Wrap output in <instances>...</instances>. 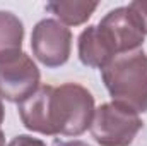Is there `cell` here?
Listing matches in <instances>:
<instances>
[{
    "label": "cell",
    "mask_w": 147,
    "mask_h": 146,
    "mask_svg": "<svg viewBox=\"0 0 147 146\" xmlns=\"http://www.w3.org/2000/svg\"><path fill=\"white\" fill-rule=\"evenodd\" d=\"M94 96L77 83L51 86L46 103L48 136L77 138L84 134L94 117Z\"/></svg>",
    "instance_id": "cell-1"
},
{
    "label": "cell",
    "mask_w": 147,
    "mask_h": 146,
    "mask_svg": "<svg viewBox=\"0 0 147 146\" xmlns=\"http://www.w3.org/2000/svg\"><path fill=\"white\" fill-rule=\"evenodd\" d=\"M113 103L135 113L147 112V53L135 50L115 57L101 69Z\"/></svg>",
    "instance_id": "cell-2"
},
{
    "label": "cell",
    "mask_w": 147,
    "mask_h": 146,
    "mask_svg": "<svg viewBox=\"0 0 147 146\" xmlns=\"http://www.w3.org/2000/svg\"><path fill=\"white\" fill-rule=\"evenodd\" d=\"M142 126L139 113L111 102L94 110L89 131L99 146H130Z\"/></svg>",
    "instance_id": "cell-3"
},
{
    "label": "cell",
    "mask_w": 147,
    "mask_h": 146,
    "mask_svg": "<svg viewBox=\"0 0 147 146\" xmlns=\"http://www.w3.org/2000/svg\"><path fill=\"white\" fill-rule=\"evenodd\" d=\"M39 79V69L26 52L10 50L0 53V98L21 103L41 86Z\"/></svg>",
    "instance_id": "cell-4"
},
{
    "label": "cell",
    "mask_w": 147,
    "mask_h": 146,
    "mask_svg": "<svg viewBox=\"0 0 147 146\" xmlns=\"http://www.w3.org/2000/svg\"><path fill=\"white\" fill-rule=\"evenodd\" d=\"M31 50L45 67H62L70 59L72 33L57 19H41L31 33Z\"/></svg>",
    "instance_id": "cell-5"
},
{
    "label": "cell",
    "mask_w": 147,
    "mask_h": 146,
    "mask_svg": "<svg viewBox=\"0 0 147 146\" xmlns=\"http://www.w3.org/2000/svg\"><path fill=\"white\" fill-rule=\"evenodd\" d=\"M98 28L108 40L116 57L121 53L140 50L146 40V33L139 17L128 5L110 10L99 21Z\"/></svg>",
    "instance_id": "cell-6"
},
{
    "label": "cell",
    "mask_w": 147,
    "mask_h": 146,
    "mask_svg": "<svg viewBox=\"0 0 147 146\" xmlns=\"http://www.w3.org/2000/svg\"><path fill=\"white\" fill-rule=\"evenodd\" d=\"M77 52H79V60L86 67L92 69H105L116 57L115 50L111 48V45L98 28V24H91L82 29L77 41Z\"/></svg>",
    "instance_id": "cell-7"
},
{
    "label": "cell",
    "mask_w": 147,
    "mask_h": 146,
    "mask_svg": "<svg viewBox=\"0 0 147 146\" xmlns=\"http://www.w3.org/2000/svg\"><path fill=\"white\" fill-rule=\"evenodd\" d=\"M98 9V2H48L46 10L60 19L63 26H80Z\"/></svg>",
    "instance_id": "cell-8"
},
{
    "label": "cell",
    "mask_w": 147,
    "mask_h": 146,
    "mask_svg": "<svg viewBox=\"0 0 147 146\" xmlns=\"http://www.w3.org/2000/svg\"><path fill=\"white\" fill-rule=\"evenodd\" d=\"M22 40H24L22 21L9 10H0V53L10 50H21Z\"/></svg>",
    "instance_id": "cell-9"
},
{
    "label": "cell",
    "mask_w": 147,
    "mask_h": 146,
    "mask_svg": "<svg viewBox=\"0 0 147 146\" xmlns=\"http://www.w3.org/2000/svg\"><path fill=\"white\" fill-rule=\"evenodd\" d=\"M128 7L135 12V16L139 17V21L144 28V33L147 35V2H130Z\"/></svg>",
    "instance_id": "cell-10"
},
{
    "label": "cell",
    "mask_w": 147,
    "mask_h": 146,
    "mask_svg": "<svg viewBox=\"0 0 147 146\" xmlns=\"http://www.w3.org/2000/svg\"><path fill=\"white\" fill-rule=\"evenodd\" d=\"M7 146H46V143L41 141V139H38V138L28 136V134H19Z\"/></svg>",
    "instance_id": "cell-11"
},
{
    "label": "cell",
    "mask_w": 147,
    "mask_h": 146,
    "mask_svg": "<svg viewBox=\"0 0 147 146\" xmlns=\"http://www.w3.org/2000/svg\"><path fill=\"white\" fill-rule=\"evenodd\" d=\"M57 146H91L84 141H79V139H74V141H63V143H58Z\"/></svg>",
    "instance_id": "cell-12"
},
{
    "label": "cell",
    "mask_w": 147,
    "mask_h": 146,
    "mask_svg": "<svg viewBox=\"0 0 147 146\" xmlns=\"http://www.w3.org/2000/svg\"><path fill=\"white\" fill-rule=\"evenodd\" d=\"M3 115H5V110H3V103H2V98H0V126L3 122Z\"/></svg>",
    "instance_id": "cell-13"
},
{
    "label": "cell",
    "mask_w": 147,
    "mask_h": 146,
    "mask_svg": "<svg viewBox=\"0 0 147 146\" xmlns=\"http://www.w3.org/2000/svg\"><path fill=\"white\" fill-rule=\"evenodd\" d=\"M0 146H5V138H3V132L0 129Z\"/></svg>",
    "instance_id": "cell-14"
}]
</instances>
